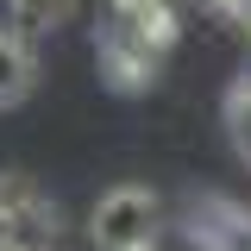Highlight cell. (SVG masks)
<instances>
[{"label": "cell", "instance_id": "cell-1", "mask_svg": "<svg viewBox=\"0 0 251 251\" xmlns=\"http://www.w3.org/2000/svg\"><path fill=\"white\" fill-rule=\"evenodd\" d=\"M88 239L94 251H138V245H157V195L138 182L126 188H107L88 214Z\"/></svg>", "mask_w": 251, "mask_h": 251}, {"label": "cell", "instance_id": "cell-2", "mask_svg": "<svg viewBox=\"0 0 251 251\" xmlns=\"http://www.w3.org/2000/svg\"><path fill=\"white\" fill-rule=\"evenodd\" d=\"M0 239L57 251V207H50L25 176H0Z\"/></svg>", "mask_w": 251, "mask_h": 251}, {"label": "cell", "instance_id": "cell-3", "mask_svg": "<svg viewBox=\"0 0 251 251\" xmlns=\"http://www.w3.org/2000/svg\"><path fill=\"white\" fill-rule=\"evenodd\" d=\"M157 57H163V50H151L145 38H132V31H120V25L100 31V75H107L113 88H126V94L145 88L157 75Z\"/></svg>", "mask_w": 251, "mask_h": 251}, {"label": "cell", "instance_id": "cell-4", "mask_svg": "<svg viewBox=\"0 0 251 251\" xmlns=\"http://www.w3.org/2000/svg\"><path fill=\"white\" fill-rule=\"evenodd\" d=\"M107 25L145 38L151 50H170V44H176V13H170V0H107Z\"/></svg>", "mask_w": 251, "mask_h": 251}, {"label": "cell", "instance_id": "cell-5", "mask_svg": "<svg viewBox=\"0 0 251 251\" xmlns=\"http://www.w3.org/2000/svg\"><path fill=\"white\" fill-rule=\"evenodd\" d=\"M31 88V50L19 31H0V107H13Z\"/></svg>", "mask_w": 251, "mask_h": 251}, {"label": "cell", "instance_id": "cell-6", "mask_svg": "<svg viewBox=\"0 0 251 251\" xmlns=\"http://www.w3.org/2000/svg\"><path fill=\"white\" fill-rule=\"evenodd\" d=\"M69 6L75 0H6V13H13V25L19 38H38V31H57L69 19Z\"/></svg>", "mask_w": 251, "mask_h": 251}, {"label": "cell", "instance_id": "cell-7", "mask_svg": "<svg viewBox=\"0 0 251 251\" xmlns=\"http://www.w3.org/2000/svg\"><path fill=\"white\" fill-rule=\"evenodd\" d=\"M0 251H50V245H19V239H0Z\"/></svg>", "mask_w": 251, "mask_h": 251}, {"label": "cell", "instance_id": "cell-8", "mask_svg": "<svg viewBox=\"0 0 251 251\" xmlns=\"http://www.w3.org/2000/svg\"><path fill=\"white\" fill-rule=\"evenodd\" d=\"M138 251H157V245H138Z\"/></svg>", "mask_w": 251, "mask_h": 251}]
</instances>
